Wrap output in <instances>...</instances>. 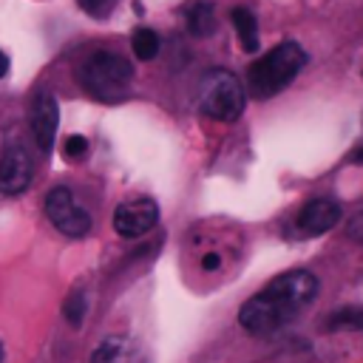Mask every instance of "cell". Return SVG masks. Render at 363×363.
<instances>
[{"instance_id":"obj_1","label":"cell","mask_w":363,"mask_h":363,"mask_svg":"<svg viewBox=\"0 0 363 363\" xmlns=\"http://www.w3.org/2000/svg\"><path fill=\"white\" fill-rule=\"evenodd\" d=\"M320 284L309 269H289L275 275L261 292L238 309V323L250 335H272L295 320L318 295Z\"/></svg>"},{"instance_id":"obj_2","label":"cell","mask_w":363,"mask_h":363,"mask_svg":"<svg viewBox=\"0 0 363 363\" xmlns=\"http://www.w3.org/2000/svg\"><path fill=\"white\" fill-rule=\"evenodd\" d=\"M306 65V51L298 43H281L247 68V94L252 99H269L281 94Z\"/></svg>"},{"instance_id":"obj_3","label":"cell","mask_w":363,"mask_h":363,"mask_svg":"<svg viewBox=\"0 0 363 363\" xmlns=\"http://www.w3.org/2000/svg\"><path fill=\"white\" fill-rule=\"evenodd\" d=\"M247 91L241 79L227 68H213L204 74L199 88V108L216 122H235L244 113Z\"/></svg>"},{"instance_id":"obj_4","label":"cell","mask_w":363,"mask_h":363,"mask_svg":"<svg viewBox=\"0 0 363 363\" xmlns=\"http://www.w3.org/2000/svg\"><path fill=\"white\" fill-rule=\"evenodd\" d=\"M133 68L122 54L113 51H96L91 54L79 68V82L85 91H91L99 99H116L130 85Z\"/></svg>"},{"instance_id":"obj_5","label":"cell","mask_w":363,"mask_h":363,"mask_svg":"<svg viewBox=\"0 0 363 363\" xmlns=\"http://www.w3.org/2000/svg\"><path fill=\"white\" fill-rule=\"evenodd\" d=\"M45 216H48V221H51L60 233H65V235H71V238H79V235H85V233L91 230V216H88V210H82V207L77 204V199H74V193H71L68 187H54V190L45 196Z\"/></svg>"},{"instance_id":"obj_6","label":"cell","mask_w":363,"mask_h":363,"mask_svg":"<svg viewBox=\"0 0 363 363\" xmlns=\"http://www.w3.org/2000/svg\"><path fill=\"white\" fill-rule=\"evenodd\" d=\"M159 221V204L153 199H133L122 201L113 210V230L122 238H139Z\"/></svg>"},{"instance_id":"obj_7","label":"cell","mask_w":363,"mask_h":363,"mask_svg":"<svg viewBox=\"0 0 363 363\" xmlns=\"http://www.w3.org/2000/svg\"><path fill=\"white\" fill-rule=\"evenodd\" d=\"M340 221V204L335 199H312L301 207L298 218H295V230L298 235H320L329 233L335 224Z\"/></svg>"},{"instance_id":"obj_8","label":"cell","mask_w":363,"mask_h":363,"mask_svg":"<svg viewBox=\"0 0 363 363\" xmlns=\"http://www.w3.org/2000/svg\"><path fill=\"white\" fill-rule=\"evenodd\" d=\"M57 125H60V108L57 99L48 91H40L31 108V133L34 142L40 145L43 153H51L54 147V136H57Z\"/></svg>"},{"instance_id":"obj_9","label":"cell","mask_w":363,"mask_h":363,"mask_svg":"<svg viewBox=\"0 0 363 363\" xmlns=\"http://www.w3.org/2000/svg\"><path fill=\"white\" fill-rule=\"evenodd\" d=\"M31 182V159L20 145H9L0 156V190L6 196L23 193Z\"/></svg>"},{"instance_id":"obj_10","label":"cell","mask_w":363,"mask_h":363,"mask_svg":"<svg viewBox=\"0 0 363 363\" xmlns=\"http://www.w3.org/2000/svg\"><path fill=\"white\" fill-rule=\"evenodd\" d=\"M91 363H147V360H145L142 349L136 346V340H130L125 335H111L94 349Z\"/></svg>"},{"instance_id":"obj_11","label":"cell","mask_w":363,"mask_h":363,"mask_svg":"<svg viewBox=\"0 0 363 363\" xmlns=\"http://www.w3.org/2000/svg\"><path fill=\"white\" fill-rule=\"evenodd\" d=\"M230 20H233V28L241 40V48L244 51H258L261 48V37H258V23H255V14L244 6H235L230 11Z\"/></svg>"},{"instance_id":"obj_12","label":"cell","mask_w":363,"mask_h":363,"mask_svg":"<svg viewBox=\"0 0 363 363\" xmlns=\"http://www.w3.org/2000/svg\"><path fill=\"white\" fill-rule=\"evenodd\" d=\"M187 28H190L193 37L213 34V28H216V9H213V3H204V0L196 3L190 9V14H187Z\"/></svg>"},{"instance_id":"obj_13","label":"cell","mask_w":363,"mask_h":363,"mask_svg":"<svg viewBox=\"0 0 363 363\" xmlns=\"http://www.w3.org/2000/svg\"><path fill=\"white\" fill-rule=\"evenodd\" d=\"M326 329H332V332H337V329H363V303L335 309L326 318Z\"/></svg>"},{"instance_id":"obj_14","label":"cell","mask_w":363,"mask_h":363,"mask_svg":"<svg viewBox=\"0 0 363 363\" xmlns=\"http://www.w3.org/2000/svg\"><path fill=\"white\" fill-rule=\"evenodd\" d=\"M130 48H133V54L139 57V60H153L156 54H159V34L153 31V28H136L133 31V37H130Z\"/></svg>"},{"instance_id":"obj_15","label":"cell","mask_w":363,"mask_h":363,"mask_svg":"<svg viewBox=\"0 0 363 363\" xmlns=\"http://www.w3.org/2000/svg\"><path fill=\"white\" fill-rule=\"evenodd\" d=\"M62 315H65V320H68L71 326H79V323H82V318H85V295H82L79 289L65 298Z\"/></svg>"},{"instance_id":"obj_16","label":"cell","mask_w":363,"mask_h":363,"mask_svg":"<svg viewBox=\"0 0 363 363\" xmlns=\"http://www.w3.org/2000/svg\"><path fill=\"white\" fill-rule=\"evenodd\" d=\"M85 150H88V139H85V136H68L65 145H62V153H65L68 159H79Z\"/></svg>"},{"instance_id":"obj_17","label":"cell","mask_w":363,"mask_h":363,"mask_svg":"<svg viewBox=\"0 0 363 363\" xmlns=\"http://www.w3.org/2000/svg\"><path fill=\"white\" fill-rule=\"evenodd\" d=\"M221 264H224V255H221L218 250H204V252L199 255V267H201L204 272H216V269H221Z\"/></svg>"},{"instance_id":"obj_18","label":"cell","mask_w":363,"mask_h":363,"mask_svg":"<svg viewBox=\"0 0 363 363\" xmlns=\"http://www.w3.org/2000/svg\"><path fill=\"white\" fill-rule=\"evenodd\" d=\"M79 6H82L88 14H94V17H102V14H108V11H111L113 0H79Z\"/></svg>"},{"instance_id":"obj_19","label":"cell","mask_w":363,"mask_h":363,"mask_svg":"<svg viewBox=\"0 0 363 363\" xmlns=\"http://www.w3.org/2000/svg\"><path fill=\"white\" fill-rule=\"evenodd\" d=\"M349 238H354V241H360L363 244V213H357L352 221H349Z\"/></svg>"},{"instance_id":"obj_20","label":"cell","mask_w":363,"mask_h":363,"mask_svg":"<svg viewBox=\"0 0 363 363\" xmlns=\"http://www.w3.org/2000/svg\"><path fill=\"white\" fill-rule=\"evenodd\" d=\"M6 71H9V57L6 51H0V77H6Z\"/></svg>"},{"instance_id":"obj_21","label":"cell","mask_w":363,"mask_h":363,"mask_svg":"<svg viewBox=\"0 0 363 363\" xmlns=\"http://www.w3.org/2000/svg\"><path fill=\"white\" fill-rule=\"evenodd\" d=\"M352 162H363V147H357V150H354V156H352Z\"/></svg>"},{"instance_id":"obj_22","label":"cell","mask_w":363,"mask_h":363,"mask_svg":"<svg viewBox=\"0 0 363 363\" xmlns=\"http://www.w3.org/2000/svg\"><path fill=\"white\" fill-rule=\"evenodd\" d=\"M0 363H3V346H0Z\"/></svg>"}]
</instances>
